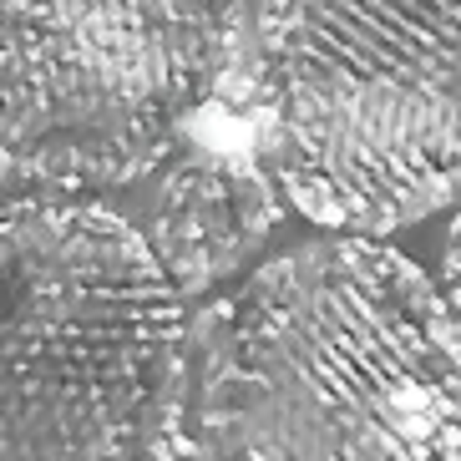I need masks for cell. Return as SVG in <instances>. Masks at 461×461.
I'll return each mask as SVG.
<instances>
[{
	"instance_id": "6da1fadb",
	"label": "cell",
	"mask_w": 461,
	"mask_h": 461,
	"mask_svg": "<svg viewBox=\"0 0 461 461\" xmlns=\"http://www.w3.org/2000/svg\"><path fill=\"white\" fill-rule=\"evenodd\" d=\"M188 461H461V325L380 239L269 258L198 320Z\"/></svg>"
},
{
	"instance_id": "7a4b0ae2",
	"label": "cell",
	"mask_w": 461,
	"mask_h": 461,
	"mask_svg": "<svg viewBox=\"0 0 461 461\" xmlns=\"http://www.w3.org/2000/svg\"><path fill=\"white\" fill-rule=\"evenodd\" d=\"M0 258V461H158L193 366L152 244L86 198H15Z\"/></svg>"
},
{
	"instance_id": "3957f363",
	"label": "cell",
	"mask_w": 461,
	"mask_h": 461,
	"mask_svg": "<svg viewBox=\"0 0 461 461\" xmlns=\"http://www.w3.org/2000/svg\"><path fill=\"white\" fill-rule=\"evenodd\" d=\"M274 173L330 233L380 239L461 183V0H264Z\"/></svg>"
},
{
	"instance_id": "277c9868",
	"label": "cell",
	"mask_w": 461,
	"mask_h": 461,
	"mask_svg": "<svg viewBox=\"0 0 461 461\" xmlns=\"http://www.w3.org/2000/svg\"><path fill=\"white\" fill-rule=\"evenodd\" d=\"M239 0H0V148L56 198L122 188L218 92Z\"/></svg>"
},
{
	"instance_id": "5b68a950",
	"label": "cell",
	"mask_w": 461,
	"mask_h": 461,
	"mask_svg": "<svg viewBox=\"0 0 461 461\" xmlns=\"http://www.w3.org/2000/svg\"><path fill=\"white\" fill-rule=\"evenodd\" d=\"M274 188L249 158L188 148L152 193L148 244L183 299L229 279L274 229Z\"/></svg>"
},
{
	"instance_id": "8992f818",
	"label": "cell",
	"mask_w": 461,
	"mask_h": 461,
	"mask_svg": "<svg viewBox=\"0 0 461 461\" xmlns=\"http://www.w3.org/2000/svg\"><path fill=\"white\" fill-rule=\"evenodd\" d=\"M436 289H441V299H447L451 320L461 325V213L451 218L447 244H441V264H436Z\"/></svg>"
},
{
	"instance_id": "52a82bcc",
	"label": "cell",
	"mask_w": 461,
	"mask_h": 461,
	"mask_svg": "<svg viewBox=\"0 0 461 461\" xmlns=\"http://www.w3.org/2000/svg\"><path fill=\"white\" fill-rule=\"evenodd\" d=\"M158 461H188V441H183V431H177L173 441H167V451H163Z\"/></svg>"
}]
</instances>
